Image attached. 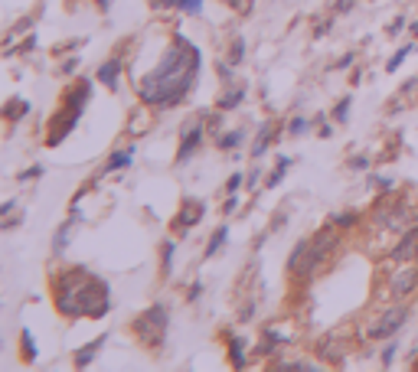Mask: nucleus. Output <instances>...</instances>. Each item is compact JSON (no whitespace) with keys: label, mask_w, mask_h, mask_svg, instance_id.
<instances>
[{"label":"nucleus","mask_w":418,"mask_h":372,"mask_svg":"<svg viewBox=\"0 0 418 372\" xmlns=\"http://www.w3.org/2000/svg\"><path fill=\"white\" fill-rule=\"evenodd\" d=\"M203 66V53L183 36L177 33L170 43V49H163L160 62L144 76V82L138 86V95L144 105L151 108H173L190 95L196 76Z\"/></svg>","instance_id":"nucleus-1"},{"label":"nucleus","mask_w":418,"mask_h":372,"mask_svg":"<svg viewBox=\"0 0 418 372\" xmlns=\"http://www.w3.org/2000/svg\"><path fill=\"white\" fill-rule=\"evenodd\" d=\"M56 310L62 317H105L111 310L108 301V284L86 268H69L56 278Z\"/></svg>","instance_id":"nucleus-2"},{"label":"nucleus","mask_w":418,"mask_h":372,"mask_svg":"<svg viewBox=\"0 0 418 372\" xmlns=\"http://www.w3.org/2000/svg\"><path fill=\"white\" fill-rule=\"evenodd\" d=\"M167 326H170V310L163 307V304H151L144 314L134 317L131 330L148 349H157V346H163V340H167Z\"/></svg>","instance_id":"nucleus-3"},{"label":"nucleus","mask_w":418,"mask_h":372,"mask_svg":"<svg viewBox=\"0 0 418 372\" xmlns=\"http://www.w3.org/2000/svg\"><path fill=\"white\" fill-rule=\"evenodd\" d=\"M409 219H412V212L405 210V206H399V202H392L389 196H382V202L376 206V212H372V225H376V229H392V232H399Z\"/></svg>","instance_id":"nucleus-4"},{"label":"nucleus","mask_w":418,"mask_h":372,"mask_svg":"<svg viewBox=\"0 0 418 372\" xmlns=\"http://www.w3.org/2000/svg\"><path fill=\"white\" fill-rule=\"evenodd\" d=\"M405 320H409V307L395 304V307L382 310V317L369 326V334H366V336H369V340H389V336H392L395 330H402Z\"/></svg>","instance_id":"nucleus-5"},{"label":"nucleus","mask_w":418,"mask_h":372,"mask_svg":"<svg viewBox=\"0 0 418 372\" xmlns=\"http://www.w3.org/2000/svg\"><path fill=\"white\" fill-rule=\"evenodd\" d=\"M203 216H206V206H203L196 196H186V200H183V210H180V216L173 219V229H177V232H190L193 225L203 222Z\"/></svg>","instance_id":"nucleus-6"},{"label":"nucleus","mask_w":418,"mask_h":372,"mask_svg":"<svg viewBox=\"0 0 418 372\" xmlns=\"http://www.w3.org/2000/svg\"><path fill=\"white\" fill-rule=\"evenodd\" d=\"M415 287H418V272H415V268H405V272L392 274V284H389V291H392L395 301H402V297H409Z\"/></svg>","instance_id":"nucleus-7"},{"label":"nucleus","mask_w":418,"mask_h":372,"mask_svg":"<svg viewBox=\"0 0 418 372\" xmlns=\"http://www.w3.org/2000/svg\"><path fill=\"white\" fill-rule=\"evenodd\" d=\"M203 124H193V128H186V134L180 138V150H177V163H186L190 157L196 154V148H200V140H203Z\"/></svg>","instance_id":"nucleus-8"},{"label":"nucleus","mask_w":418,"mask_h":372,"mask_svg":"<svg viewBox=\"0 0 418 372\" xmlns=\"http://www.w3.org/2000/svg\"><path fill=\"white\" fill-rule=\"evenodd\" d=\"M88 95H92V82H88V78H78L76 86H72L69 92H66L62 105H66V108H76V111H86Z\"/></svg>","instance_id":"nucleus-9"},{"label":"nucleus","mask_w":418,"mask_h":372,"mask_svg":"<svg viewBox=\"0 0 418 372\" xmlns=\"http://www.w3.org/2000/svg\"><path fill=\"white\" fill-rule=\"evenodd\" d=\"M121 72H124V66H121V59H108V62H101L98 66V72H95V76H98V82L105 88H111V92H118V86H121Z\"/></svg>","instance_id":"nucleus-10"},{"label":"nucleus","mask_w":418,"mask_h":372,"mask_svg":"<svg viewBox=\"0 0 418 372\" xmlns=\"http://www.w3.org/2000/svg\"><path fill=\"white\" fill-rule=\"evenodd\" d=\"M418 255V225H412L409 232L399 239V245L392 248V262H409Z\"/></svg>","instance_id":"nucleus-11"},{"label":"nucleus","mask_w":418,"mask_h":372,"mask_svg":"<svg viewBox=\"0 0 418 372\" xmlns=\"http://www.w3.org/2000/svg\"><path fill=\"white\" fill-rule=\"evenodd\" d=\"M105 340H108V334L95 336L92 343H86V346H78V349H76V366H78V369H86V366H92V359L98 356V349L105 346Z\"/></svg>","instance_id":"nucleus-12"},{"label":"nucleus","mask_w":418,"mask_h":372,"mask_svg":"<svg viewBox=\"0 0 418 372\" xmlns=\"http://www.w3.org/2000/svg\"><path fill=\"white\" fill-rule=\"evenodd\" d=\"M131 160H134V148L118 150V154H111L108 163H105V167L98 170V177H105V173H115V170H121V167H131Z\"/></svg>","instance_id":"nucleus-13"},{"label":"nucleus","mask_w":418,"mask_h":372,"mask_svg":"<svg viewBox=\"0 0 418 372\" xmlns=\"http://www.w3.org/2000/svg\"><path fill=\"white\" fill-rule=\"evenodd\" d=\"M76 216H78V210H72V216L66 219V222L56 229V235H53V255H59L62 248H66V242H69V232H72V225H76Z\"/></svg>","instance_id":"nucleus-14"},{"label":"nucleus","mask_w":418,"mask_h":372,"mask_svg":"<svg viewBox=\"0 0 418 372\" xmlns=\"http://www.w3.org/2000/svg\"><path fill=\"white\" fill-rule=\"evenodd\" d=\"M271 138H275V124L271 121H265V128L258 131V138H255V148H252V157H262V154H268V148H271Z\"/></svg>","instance_id":"nucleus-15"},{"label":"nucleus","mask_w":418,"mask_h":372,"mask_svg":"<svg viewBox=\"0 0 418 372\" xmlns=\"http://www.w3.org/2000/svg\"><path fill=\"white\" fill-rule=\"evenodd\" d=\"M242 98H245V88H229V92L219 98V111H233V108H239L242 105Z\"/></svg>","instance_id":"nucleus-16"},{"label":"nucleus","mask_w":418,"mask_h":372,"mask_svg":"<svg viewBox=\"0 0 418 372\" xmlns=\"http://www.w3.org/2000/svg\"><path fill=\"white\" fill-rule=\"evenodd\" d=\"M225 239H229V225H219L216 232H213V239L206 242V258H213V255H219V248L225 245Z\"/></svg>","instance_id":"nucleus-17"},{"label":"nucleus","mask_w":418,"mask_h":372,"mask_svg":"<svg viewBox=\"0 0 418 372\" xmlns=\"http://www.w3.org/2000/svg\"><path fill=\"white\" fill-rule=\"evenodd\" d=\"M245 140V131H225V134H219L216 138V148L219 150H235Z\"/></svg>","instance_id":"nucleus-18"},{"label":"nucleus","mask_w":418,"mask_h":372,"mask_svg":"<svg viewBox=\"0 0 418 372\" xmlns=\"http://www.w3.org/2000/svg\"><path fill=\"white\" fill-rule=\"evenodd\" d=\"M20 346H24V359H26V363H36L39 349H36V340H33L30 330H24V334H20Z\"/></svg>","instance_id":"nucleus-19"},{"label":"nucleus","mask_w":418,"mask_h":372,"mask_svg":"<svg viewBox=\"0 0 418 372\" xmlns=\"http://www.w3.org/2000/svg\"><path fill=\"white\" fill-rule=\"evenodd\" d=\"M26 111H30V101H26V98H14V101H7L4 118H7V121H16V118L26 115Z\"/></svg>","instance_id":"nucleus-20"},{"label":"nucleus","mask_w":418,"mask_h":372,"mask_svg":"<svg viewBox=\"0 0 418 372\" xmlns=\"http://www.w3.org/2000/svg\"><path fill=\"white\" fill-rule=\"evenodd\" d=\"M229 363L233 366H245V343L239 340V336H235V340H229Z\"/></svg>","instance_id":"nucleus-21"},{"label":"nucleus","mask_w":418,"mask_h":372,"mask_svg":"<svg viewBox=\"0 0 418 372\" xmlns=\"http://www.w3.org/2000/svg\"><path fill=\"white\" fill-rule=\"evenodd\" d=\"M350 105H353V95H343L340 101H337V108H333V121L337 124H347V118H350Z\"/></svg>","instance_id":"nucleus-22"},{"label":"nucleus","mask_w":418,"mask_h":372,"mask_svg":"<svg viewBox=\"0 0 418 372\" xmlns=\"http://www.w3.org/2000/svg\"><path fill=\"white\" fill-rule=\"evenodd\" d=\"M287 167H291V157H278V163H275V170H271V177H268V186H278L281 180H285Z\"/></svg>","instance_id":"nucleus-23"},{"label":"nucleus","mask_w":418,"mask_h":372,"mask_svg":"<svg viewBox=\"0 0 418 372\" xmlns=\"http://www.w3.org/2000/svg\"><path fill=\"white\" fill-rule=\"evenodd\" d=\"M357 222H360V212H340V216L330 219L333 229H350V225H357Z\"/></svg>","instance_id":"nucleus-24"},{"label":"nucleus","mask_w":418,"mask_h":372,"mask_svg":"<svg viewBox=\"0 0 418 372\" xmlns=\"http://www.w3.org/2000/svg\"><path fill=\"white\" fill-rule=\"evenodd\" d=\"M173 252H177V245H173V242H163V248H160V255H163V274L173 272Z\"/></svg>","instance_id":"nucleus-25"},{"label":"nucleus","mask_w":418,"mask_h":372,"mask_svg":"<svg viewBox=\"0 0 418 372\" xmlns=\"http://www.w3.org/2000/svg\"><path fill=\"white\" fill-rule=\"evenodd\" d=\"M412 49H415V46H402V49H399V53L392 56V59H389V66H386V69H389V72L402 69V62H405V59H409V56H412Z\"/></svg>","instance_id":"nucleus-26"},{"label":"nucleus","mask_w":418,"mask_h":372,"mask_svg":"<svg viewBox=\"0 0 418 372\" xmlns=\"http://www.w3.org/2000/svg\"><path fill=\"white\" fill-rule=\"evenodd\" d=\"M242 59H245V43H242V39H235L233 49H229V62H233V66H239Z\"/></svg>","instance_id":"nucleus-27"},{"label":"nucleus","mask_w":418,"mask_h":372,"mask_svg":"<svg viewBox=\"0 0 418 372\" xmlns=\"http://www.w3.org/2000/svg\"><path fill=\"white\" fill-rule=\"evenodd\" d=\"M310 128V121L307 118H295V121L287 124V134H291V138H297V134H304Z\"/></svg>","instance_id":"nucleus-28"},{"label":"nucleus","mask_w":418,"mask_h":372,"mask_svg":"<svg viewBox=\"0 0 418 372\" xmlns=\"http://www.w3.org/2000/svg\"><path fill=\"white\" fill-rule=\"evenodd\" d=\"M350 170H369V157H366V154H353V157H350Z\"/></svg>","instance_id":"nucleus-29"},{"label":"nucleus","mask_w":418,"mask_h":372,"mask_svg":"<svg viewBox=\"0 0 418 372\" xmlns=\"http://www.w3.org/2000/svg\"><path fill=\"white\" fill-rule=\"evenodd\" d=\"M177 10H183V14H200V10H203V0H180Z\"/></svg>","instance_id":"nucleus-30"},{"label":"nucleus","mask_w":418,"mask_h":372,"mask_svg":"<svg viewBox=\"0 0 418 372\" xmlns=\"http://www.w3.org/2000/svg\"><path fill=\"white\" fill-rule=\"evenodd\" d=\"M369 183L379 186L382 193H392V190H395V180H389V177H369Z\"/></svg>","instance_id":"nucleus-31"},{"label":"nucleus","mask_w":418,"mask_h":372,"mask_svg":"<svg viewBox=\"0 0 418 372\" xmlns=\"http://www.w3.org/2000/svg\"><path fill=\"white\" fill-rule=\"evenodd\" d=\"M242 183H245V177H242V173H233V177L225 180V193H239Z\"/></svg>","instance_id":"nucleus-32"},{"label":"nucleus","mask_w":418,"mask_h":372,"mask_svg":"<svg viewBox=\"0 0 418 372\" xmlns=\"http://www.w3.org/2000/svg\"><path fill=\"white\" fill-rule=\"evenodd\" d=\"M39 177H43V167H30V170H24L16 180H20V183H30V180H39Z\"/></svg>","instance_id":"nucleus-33"},{"label":"nucleus","mask_w":418,"mask_h":372,"mask_svg":"<svg viewBox=\"0 0 418 372\" xmlns=\"http://www.w3.org/2000/svg\"><path fill=\"white\" fill-rule=\"evenodd\" d=\"M395 353H399V346H395V343H389V346H386V349H382V366H392Z\"/></svg>","instance_id":"nucleus-34"},{"label":"nucleus","mask_w":418,"mask_h":372,"mask_svg":"<svg viewBox=\"0 0 418 372\" xmlns=\"http://www.w3.org/2000/svg\"><path fill=\"white\" fill-rule=\"evenodd\" d=\"M219 78H223V82H233V62H219Z\"/></svg>","instance_id":"nucleus-35"},{"label":"nucleus","mask_w":418,"mask_h":372,"mask_svg":"<svg viewBox=\"0 0 418 372\" xmlns=\"http://www.w3.org/2000/svg\"><path fill=\"white\" fill-rule=\"evenodd\" d=\"M235 210H239V196H235V193H229V200H225L223 212H225V216H229V212H235Z\"/></svg>","instance_id":"nucleus-36"},{"label":"nucleus","mask_w":418,"mask_h":372,"mask_svg":"<svg viewBox=\"0 0 418 372\" xmlns=\"http://www.w3.org/2000/svg\"><path fill=\"white\" fill-rule=\"evenodd\" d=\"M14 212H16V202L14 200H7L4 206H0V216H14Z\"/></svg>","instance_id":"nucleus-37"},{"label":"nucleus","mask_w":418,"mask_h":372,"mask_svg":"<svg viewBox=\"0 0 418 372\" xmlns=\"http://www.w3.org/2000/svg\"><path fill=\"white\" fill-rule=\"evenodd\" d=\"M76 69H78V59H66V66H62V72H66V76H76Z\"/></svg>","instance_id":"nucleus-38"},{"label":"nucleus","mask_w":418,"mask_h":372,"mask_svg":"<svg viewBox=\"0 0 418 372\" xmlns=\"http://www.w3.org/2000/svg\"><path fill=\"white\" fill-rule=\"evenodd\" d=\"M317 121H320V138H330V134H333V128H330V124H324V121H327V118H324V115H320V118H317Z\"/></svg>","instance_id":"nucleus-39"},{"label":"nucleus","mask_w":418,"mask_h":372,"mask_svg":"<svg viewBox=\"0 0 418 372\" xmlns=\"http://www.w3.org/2000/svg\"><path fill=\"white\" fill-rule=\"evenodd\" d=\"M402 26H405V20H402V16H399V20H392V24H389V36H395V33L402 30Z\"/></svg>","instance_id":"nucleus-40"},{"label":"nucleus","mask_w":418,"mask_h":372,"mask_svg":"<svg viewBox=\"0 0 418 372\" xmlns=\"http://www.w3.org/2000/svg\"><path fill=\"white\" fill-rule=\"evenodd\" d=\"M200 294H203V284H200V281H196V284L190 287V294H186V297H190V301H200Z\"/></svg>","instance_id":"nucleus-41"},{"label":"nucleus","mask_w":418,"mask_h":372,"mask_svg":"<svg viewBox=\"0 0 418 372\" xmlns=\"http://www.w3.org/2000/svg\"><path fill=\"white\" fill-rule=\"evenodd\" d=\"M353 59H357V56H353V53H347L340 62H337V69H347V66H353Z\"/></svg>","instance_id":"nucleus-42"},{"label":"nucleus","mask_w":418,"mask_h":372,"mask_svg":"<svg viewBox=\"0 0 418 372\" xmlns=\"http://www.w3.org/2000/svg\"><path fill=\"white\" fill-rule=\"evenodd\" d=\"M219 124H223V118H219V115H213V118L206 121V128H209V131H219Z\"/></svg>","instance_id":"nucleus-43"},{"label":"nucleus","mask_w":418,"mask_h":372,"mask_svg":"<svg viewBox=\"0 0 418 372\" xmlns=\"http://www.w3.org/2000/svg\"><path fill=\"white\" fill-rule=\"evenodd\" d=\"M180 0H154V7H160V10H167V7H177Z\"/></svg>","instance_id":"nucleus-44"},{"label":"nucleus","mask_w":418,"mask_h":372,"mask_svg":"<svg viewBox=\"0 0 418 372\" xmlns=\"http://www.w3.org/2000/svg\"><path fill=\"white\" fill-rule=\"evenodd\" d=\"M350 7H353V0H340V4H337V10H340V14H347Z\"/></svg>","instance_id":"nucleus-45"},{"label":"nucleus","mask_w":418,"mask_h":372,"mask_svg":"<svg viewBox=\"0 0 418 372\" xmlns=\"http://www.w3.org/2000/svg\"><path fill=\"white\" fill-rule=\"evenodd\" d=\"M20 225V219H14V216H7V222H4V229H16Z\"/></svg>","instance_id":"nucleus-46"},{"label":"nucleus","mask_w":418,"mask_h":372,"mask_svg":"<svg viewBox=\"0 0 418 372\" xmlns=\"http://www.w3.org/2000/svg\"><path fill=\"white\" fill-rule=\"evenodd\" d=\"M412 33H415V36H418V20H415V24H412Z\"/></svg>","instance_id":"nucleus-47"},{"label":"nucleus","mask_w":418,"mask_h":372,"mask_svg":"<svg viewBox=\"0 0 418 372\" xmlns=\"http://www.w3.org/2000/svg\"><path fill=\"white\" fill-rule=\"evenodd\" d=\"M415 369H418V359H415Z\"/></svg>","instance_id":"nucleus-48"}]
</instances>
